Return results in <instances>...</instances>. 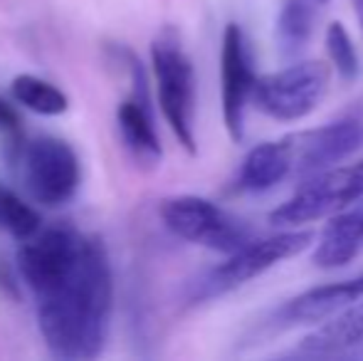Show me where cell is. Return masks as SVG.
Wrapping results in <instances>:
<instances>
[{
	"instance_id": "44dd1931",
	"label": "cell",
	"mask_w": 363,
	"mask_h": 361,
	"mask_svg": "<svg viewBox=\"0 0 363 361\" xmlns=\"http://www.w3.org/2000/svg\"><path fill=\"white\" fill-rule=\"evenodd\" d=\"M316 3H319V5H324V3H329V0H316Z\"/></svg>"
},
{
	"instance_id": "6da1fadb",
	"label": "cell",
	"mask_w": 363,
	"mask_h": 361,
	"mask_svg": "<svg viewBox=\"0 0 363 361\" xmlns=\"http://www.w3.org/2000/svg\"><path fill=\"white\" fill-rule=\"evenodd\" d=\"M35 299L40 334L55 357L67 361L99 357L114 302V279L104 245L84 235L67 270L35 292Z\"/></svg>"
},
{
	"instance_id": "52a82bcc",
	"label": "cell",
	"mask_w": 363,
	"mask_h": 361,
	"mask_svg": "<svg viewBox=\"0 0 363 361\" xmlns=\"http://www.w3.org/2000/svg\"><path fill=\"white\" fill-rule=\"evenodd\" d=\"M291 176H311L363 149V99H356L329 124L287 134Z\"/></svg>"
},
{
	"instance_id": "9c48e42d",
	"label": "cell",
	"mask_w": 363,
	"mask_h": 361,
	"mask_svg": "<svg viewBox=\"0 0 363 361\" xmlns=\"http://www.w3.org/2000/svg\"><path fill=\"white\" fill-rule=\"evenodd\" d=\"M25 183L38 203L50 208L65 206L79 188V159L62 139L43 136L25 149Z\"/></svg>"
},
{
	"instance_id": "ba28073f",
	"label": "cell",
	"mask_w": 363,
	"mask_h": 361,
	"mask_svg": "<svg viewBox=\"0 0 363 361\" xmlns=\"http://www.w3.org/2000/svg\"><path fill=\"white\" fill-rule=\"evenodd\" d=\"M255 60L250 43L238 23H230L223 33L220 48V101L228 136L240 144L245 139V116L255 89Z\"/></svg>"
},
{
	"instance_id": "ffe728a7",
	"label": "cell",
	"mask_w": 363,
	"mask_h": 361,
	"mask_svg": "<svg viewBox=\"0 0 363 361\" xmlns=\"http://www.w3.org/2000/svg\"><path fill=\"white\" fill-rule=\"evenodd\" d=\"M354 10H356V20H359V28L363 35V0H354Z\"/></svg>"
},
{
	"instance_id": "8992f818",
	"label": "cell",
	"mask_w": 363,
	"mask_h": 361,
	"mask_svg": "<svg viewBox=\"0 0 363 361\" xmlns=\"http://www.w3.org/2000/svg\"><path fill=\"white\" fill-rule=\"evenodd\" d=\"M331 70L321 60L294 62L279 72L255 79L252 104L277 121H299L319 106L329 91Z\"/></svg>"
},
{
	"instance_id": "30bf717a",
	"label": "cell",
	"mask_w": 363,
	"mask_h": 361,
	"mask_svg": "<svg viewBox=\"0 0 363 361\" xmlns=\"http://www.w3.org/2000/svg\"><path fill=\"white\" fill-rule=\"evenodd\" d=\"M363 297V272L351 279H341V282L319 284L306 292L296 294L287 304L274 312L272 322L277 327H304V324H319L324 319L339 314L349 304L359 302Z\"/></svg>"
},
{
	"instance_id": "8fae6325",
	"label": "cell",
	"mask_w": 363,
	"mask_h": 361,
	"mask_svg": "<svg viewBox=\"0 0 363 361\" xmlns=\"http://www.w3.org/2000/svg\"><path fill=\"white\" fill-rule=\"evenodd\" d=\"M131 72H134V91L116 109V124H119L121 141L129 149V154L139 164L156 166L163 159V149L156 126H153L151 109H148L144 70L139 67V62H131Z\"/></svg>"
},
{
	"instance_id": "3957f363",
	"label": "cell",
	"mask_w": 363,
	"mask_h": 361,
	"mask_svg": "<svg viewBox=\"0 0 363 361\" xmlns=\"http://www.w3.org/2000/svg\"><path fill=\"white\" fill-rule=\"evenodd\" d=\"M311 243H314L311 231H282L269 238H250L238 250L228 252V260H223L198 279L193 287V299L208 302V299L223 297L272 270L279 262L301 255L304 250H309Z\"/></svg>"
},
{
	"instance_id": "e0dca14e",
	"label": "cell",
	"mask_w": 363,
	"mask_h": 361,
	"mask_svg": "<svg viewBox=\"0 0 363 361\" xmlns=\"http://www.w3.org/2000/svg\"><path fill=\"white\" fill-rule=\"evenodd\" d=\"M0 228L8 231L20 243L40 231V216L20 196L0 186Z\"/></svg>"
},
{
	"instance_id": "5bb4252c",
	"label": "cell",
	"mask_w": 363,
	"mask_h": 361,
	"mask_svg": "<svg viewBox=\"0 0 363 361\" xmlns=\"http://www.w3.org/2000/svg\"><path fill=\"white\" fill-rule=\"evenodd\" d=\"M291 176V156L287 139H274L257 144L247 156L235 179V191L240 193H264L279 186Z\"/></svg>"
},
{
	"instance_id": "7c38bea8",
	"label": "cell",
	"mask_w": 363,
	"mask_h": 361,
	"mask_svg": "<svg viewBox=\"0 0 363 361\" xmlns=\"http://www.w3.org/2000/svg\"><path fill=\"white\" fill-rule=\"evenodd\" d=\"M363 252V206H351L331 216L314 245V260L321 270H339Z\"/></svg>"
},
{
	"instance_id": "4fadbf2b",
	"label": "cell",
	"mask_w": 363,
	"mask_h": 361,
	"mask_svg": "<svg viewBox=\"0 0 363 361\" xmlns=\"http://www.w3.org/2000/svg\"><path fill=\"white\" fill-rule=\"evenodd\" d=\"M301 349L314 357H344L363 352V297L334 317L324 319V324L301 342Z\"/></svg>"
},
{
	"instance_id": "9a60e30c",
	"label": "cell",
	"mask_w": 363,
	"mask_h": 361,
	"mask_svg": "<svg viewBox=\"0 0 363 361\" xmlns=\"http://www.w3.org/2000/svg\"><path fill=\"white\" fill-rule=\"evenodd\" d=\"M314 18L316 13L311 8V0H284L277 18V30H274L277 50L282 57H296L306 48L314 33Z\"/></svg>"
},
{
	"instance_id": "2e32d148",
	"label": "cell",
	"mask_w": 363,
	"mask_h": 361,
	"mask_svg": "<svg viewBox=\"0 0 363 361\" xmlns=\"http://www.w3.org/2000/svg\"><path fill=\"white\" fill-rule=\"evenodd\" d=\"M10 91H13V99L18 104L45 116H57L69 109L67 94L55 84H50L48 79L35 77V74H18L10 84Z\"/></svg>"
},
{
	"instance_id": "d6986e66",
	"label": "cell",
	"mask_w": 363,
	"mask_h": 361,
	"mask_svg": "<svg viewBox=\"0 0 363 361\" xmlns=\"http://www.w3.org/2000/svg\"><path fill=\"white\" fill-rule=\"evenodd\" d=\"M0 131H3V134L18 131V114H15L13 106L3 99H0Z\"/></svg>"
},
{
	"instance_id": "ac0fdd59",
	"label": "cell",
	"mask_w": 363,
	"mask_h": 361,
	"mask_svg": "<svg viewBox=\"0 0 363 361\" xmlns=\"http://www.w3.org/2000/svg\"><path fill=\"white\" fill-rule=\"evenodd\" d=\"M326 55L331 60V67L339 72V77L344 82H354L361 74L359 52H356L349 33H346V28L339 20L329 23V30H326Z\"/></svg>"
},
{
	"instance_id": "5b68a950",
	"label": "cell",
	"mask_w": 363,
	"mask_h": 361,
	"mask_svg": "<svg viewBox=\"0 0 363 361\" xmlns=\"http://www.w3.org/2000/svg\"><path fill=\"white\" fill-rule=\"evenodd\" d=\"M161 221L181 240L196 243L225 255L255 238L247 223L201 196L166 198L161 206Z\"/></svg>"
},
{
	"instance_id": "7a4b0ae2",
	"label": "cell",
	"mask_w": 363,
	"mask_h": 361,
	"mask_svg": "<svg viewBox=\"0 0 363 361\" xmlns=\"http://www.w3.org/2000/svg\"><path fill=\"white\" fill-rule=\"evenodd\" d=\"M151 65L158 104L173 136L188 154H196V70L173 28H166L153 40Z\"/></svg>"
},
{
	"instance_id": "277c9868",
	"label": "cell",
	"mask_w": 363,
	"mask_h": 361,
	"mask_svg": "<svg viewBox=\"0 0 363 361\" xmlns=\"http://www.w3.org/2000/svg\"><path fill=\"white\" fill-rule=\"evenodd\" d=\"M359 201H363V156L306 176L294 196L269 213V223L277 228L304 226L336 216Z\"/></svg>"
}]
</instances>
